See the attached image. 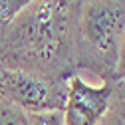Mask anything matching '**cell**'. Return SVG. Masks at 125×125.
Returning <instances> with one entry per match:
<instances>
[{"label":"cell","mask_w":125,"mask_h":125,"mask_svg":"<svg viewBox=\"0 0 125 125\" xmlns=\"http://www.w3.org/2000/svg\"><path fill=\"white\" fill-rule=\"evenodd\" d=\"M125 77V32L121 38V46H119V58H117V68H115V75H113V82L123 80Z\"/></svg>","instance_id":"9c48e42d"},{"label":"cell","mask_w":125,"mask_h":125,"mask_svg":"<svg viewBox=\"0 0 125 125\" xmlns=\"http://www.w3.org/2000/svg\"><path fill=\"white\" fill-rule=\"evenodd\" d=\"M80 0H32L0 44V68L54 80L77 73Z\"/></svg>","instance_id":"6da1fadb"},{"label":"cell","mask_w":125,"mask_h":125,"mask_svg":"<svg viewBox=\"0 0 125 125\" xmlns=\"http://www.w3.org/2000/svg\"><path fill=\"white\" fill-rule=\"evenodd\" d=\"M99 125H121V123H119V121H117V119H115L113 115H109V113H107V115L103 117V121H101Z\"/></svg>","instance_id":"30bf717a"},{"label":"cell","mask_w":125,"mask_h":125,"mask_svg":"<svg viewBox=\"0 0 125 125\" xmlns=\"http://www.w3.org/2000/svg\"><path fill=\"white\" fill-rule=\"evenodd\" d=\"M32 0H0V44L4 42L12 22Z\"/></svg>","instance_id":"5b68a950"},{"label":"cell","mask_w":125,"mask_h":125,"mask_svg":"<svg viewBox=\"0 0 125 125\" xmlns=\"http://www.w3.org/2000/svg\"><path fill=\"white\" fill-rule=\"evenodd\" d=\"M70 80L0 68V99L30 113L64 111Z\"/></svg>","instance_id":"3957f363"},{"label":"cell","mask_w":125,"mask_h":125,"mask_svg":"<svg viewBox=\"0 0 125 125\" xmlns=\"http://www.w3.org/2000/svg\"><path fill=\"white\" fill-rule=\"evenodd\" d=\"M125 32V0H80L77 70L113 83L119 46Z\"/></svg>","instance_id":"7a4b0ae2"},{"label":"cell","mask_w":125,"mask_h":125,"mask_svg":"<svg viewBox=\"0 0 125 125\" xmlns=\"http://www.w3.org/2000/svg\"><path fill=\"white\" fill-rule=\"evenodd\" d=\"M109 115H113L121 125H125V77L111 83Z\"/></svg>","instance_id":"8992f818"},{"label":"cell","mask_w":125,"mask_h":125,"mask_svg":"<svg viewBox=\"0 0 125 125\" xmlns=\"http://www.w3.org/2000/svg\"><path fill=\"white\" fill-rule=\"evenodd\" d=\"M0 125H30V115L20 107L0 99Z\"/></svg>","instance_id":"52a82bcc"},{"label":"cell","mask_w":125,"mask_h":125,"mask_svg":"<svg viewBox=\"0 0 125 125\" xmlns=\"http://www.w3.org/2000/svg\"><path fill=\"white\" fill-rule=\"evenodd\" d=\"M109 99H111V83L93 87L75 73L73 77H70L66 107L62 111L66 125H99L109 113Z\"/></svg>","instance_id":"277c9868"},{"label":"cell","mask_w":125,"mask_h":125,"mask_svg":"<svg viewBox=\"0 0 125 125\" xmlns=\"http://www.w3.org/2000/svg\"><path fill=\"white\" fill-rule=\"evenodd\" d=\"M30 125H66L62 111H46V113H30Z\"/></svg>","instance_id":"ba28073f"}]
</instances>
